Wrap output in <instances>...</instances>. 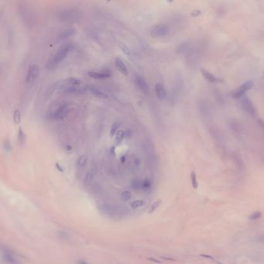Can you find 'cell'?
I'll use <instances>...</instances> for the list:
<instances>
[{"label": "cell", "mask_w": 264, "mask_h": 264, "mask_svg": "<svg viewBox=\"0 0 264 264\" xmlns=\"http://www.w3.org/2000/svg\"><path fill=\"white\" fill-rule=\"evenodd\" d=\"M144 205H145V201H143V200L139 199V200H136V201H133L131 204H130L129 206L132 209H138V208L143 207Z\"/></svg>", "instance_id": "18"}, {"label": "cell", "mask_w": 264, "mask_h": 264, "mask_svg": "<svg viewBox=\"0 0 264 264\" xmlns=\"http://www.w3.org/2000/svg\"><path fill=\"white\" fill-rule=\"evenodd\" d=\"M66 148H67V150H72V147L70 146H67Z\"/></svg>", "instance_id": "32"}, {"label": "cell", "mask_w": 264, "mask_h": 264, "mask_svg": "<svg viewBox=\"0 0 264 264\" xmlns=\"http://www.w3.org/2000/svg\"><path fill=\"white\" fill-rule=\"evenodd\" d=\"M262 216V213L260 211H255V212L252 213L250 216H249V219L252 220V221H255V220L260 219Z\"/></svg>", "instance_id": "29"}, {"label": "cell", "mask_w": 264, "mask_h": 264, "mask_svg": "<svg viewBox=\"0 0 264 264\" xmlns=\"http://www.w3.org/2000/svg\"><path fill=\"white\" fill-rule=\"evenodd\" d=\"M72 47L73 45L71 43H65V44L60 47L56 51V53L53 55V57L47 61L46 64V68L47 69L51 70L56 68L66 58L68 53L71 50Z\"/></svg>", "instance_id": "1"}, {"label": "cell", "mask_w": 264, "mask_h": 264, "mask_svg": "<svg viewBox=\"0 0 264 264\" xmlns=\"http://www.w3.org/2000/svg\"><path fill=\"white\" fill-rule=\"evenodd\" d=\"M155 91L156 96L160 101L164 100L167 98V91H166L164 85L161 83H157L155 86Z\"/></svg>", "instance_id": "12"}, {"label": "cell", "mask_w": 264, "mask_h": 264, "mask_svg": "<svg viewBox=\"0 0 264 264\" xmlns=\"http://www.w3.org/2000/svg\"><path fill=\"white\" fill-rule=\"evenodd\" d=\"M120 48L122 49V50H123V51L124 52V53L126 55H129L130 54L129 49L128 48V47L125 46V44H123V43H122V44H120Z\"/></svg>", "instance_id": "30"}, {"label": "cell", "mask_w": 264, "mask_h": 264, "mask_svg": "<svg viewBox=\"0 0 264 264\" xmlns=\"http://www.w3.org/2000/svg\"><path fill=\"white\" fill-rule=\"evenodd\" d=\"M201 72L202 76L205 78V80L208 81L210 83H215V84H217V83H221L223 81L222 79L221 78L216 77L215 74H213L212 73H211L210 71H207V70L202 68L201 70Z\"/></svg>", "instance_id": "9"}, {"label": "cell", "mask_w": 264, "mask_h": 264, "mask_svg": "<svg viewBox=\"0 0 264 264\" xmlns=\"http://www.w3.org/2000/svg\"><path fill=\"white\" fill-rule=\"evenodd\" d=\"M93 177H94V175L92 172L87 173V174H85V176H84V180H83L84 185H85V186H89V185H90L91 184H92V180H93Z\"/></svg>", "instance_id": "20"}, {"label": "cell", "mask_w": 264, "mask_h": 264, "mask_svg": "<svg viewBox=\"0 0 264 264\" xmlns=\"http://www.w3.org/2000/svg\"><path fill=\"white\" fill-rule=\"evenodd\" d=\"M86 91V88L84 87H80L78 86H67L66 89H65L64 92L66 93L69 94H80V93H84Z\"/></svg>", "instance_id": "15"}, {"label": "cell", "mask_w": 264, "mask_h": 264, "mask_svg": "<svg viewBox=\"0 0 264 264\" xmlns=\"http://www.w3.org/2000/svg\"><path fill=\"white\" fill-rule=\"evenodd\" d=\"M88 74L90 78H94V79H105L111 76V73L109 71H89Z\"/></svg>", "instance_id": "10"}, {"label": "cell", "mask_w": 264, "mask_h": 264, "mask_svg": "<svg viewBox=\"0 0 264 264\" xmlns=\"http://www.w3.org/2000/svg\"><path fill=\"white\" fill-rule=\"evenodd\" d=\"M77 263H78V264H89V263H87V262L84 261V260H78Z\"/></svg>", "instance_id": "31"}, {"label": "cell", "mask_w": 264, "mask_h": 264, "mask_svg": "<svg viewBox=\"0 0 264 264\" xmlns=\"http://www.w3.org/2000/svg\"><path fill=\"white\" fill-rule=\"evenodd\" d=\"M67 109H68V105H67L66 103L61 105L58 107V109L55 110L54 112H53V113L52 114V118H53V119L57 120L61 119L63 118L65 114H66Z\"/></svg>", "instance_id": "11"}, {"label": "cell", "mask_w": 264, "mask_h": 264, "mask_svg": "<svg viewBox=\"0 0 264 264\" xmlns=\"http://www.w3.org/2000/svg\"><path fill=\"white\" fill-rule=\"evenodd\" d=\"M2 257L6 264H19V261L7 247H2Z\"/></svg>", "instance_id": "6"}, {"label": "cell", "mask_w": 264, "mask_h": 264, "mask_svg": "<svg viewBox=\"0 0 264 264\" xmlns=\"http://www.w3.org/2000/svg\"><path fill=\"white\" fill-rule=\"evenodd\" d=\"M115 141H116L118 143H122V141H123L125 138V132L123 131V130L119 129L118 132H117L116 134H115Z\"/></svg>", "instance_id": "24"}, {"label": "cell", "mask_w": 264, "mask_h": 264, "mask_svg": "<svg viewBox=\"0 0 264 264\" xmlns=\"http://www.w3.org/2000/svg\"><path fill=\"white\" fill-rule=\"evenodd\" d=\"M13 121L15 124H19L21 121V113L20 111L16 109L13 113Z\"/></svg>", "instance_id": "28"}, {"label": "cell", "mask_w": 264, "mask_h": 264, "mask_svg": "<svg viewBox=\"0 0 264 264\" xmlns=\"http://www.w3.org/2000/svg\"><path fill=\"white\" fill-rule=\"evenodd\" d=\"M60 20L66 23H74L78 19V13L74 9H63L59 13Z\"/></svg>", "instance_id": "2"}, {"label": "cell", "mask_w": 264, "mask_h": 264, "mask_svg": "<svg viewBox=\"0 0 264 264\" xmlns=\"http://www.w3.org/2000/svg\"><path fill=\"white\" fill-rule=\"evenodd\" d=\"M89 90L90 91L91 93L92 94H94L95 97L97 98H99V99H107L108 98V94H105V92H102L101 89H98V88H96L95 86H89Z\"/></svg>", "instance_id": "14"}, {"label": "cell", "mask_w": 264, "mask_h": 264, "mask_svg": "<svg viewBox=\"0 0 264 264\" xmlns=\"http://www.w3.org/2000/svg\"><path fill=\"white\" fill-rule=\"evenodd\" d=\"M135 81H136V84L137 85V87L140 89V91H142L143 92H144L145 94H148L150 92V87L149 84H147L146 81L145 80V78L142 76L137 75L136 76V79H135Z\"/></svg>", "instance_id": "8"}, {"label": "cell", "mask_w": 264, "mask_h": 264, "mask_svg": "<svg viewBox=\"0 0 264 264\" xmlns=\"http://www.w3.org/2000/svg\"><path fill=\"white\" fill-rule=\"evenodd\" d=\"M153 186V182L150 179L146 178L144 180H142V187L141 189L144 192H148L151 188H152Z\"/></svg>", "instance_id": "17"}, {"label": "cell", "mask_w": 264, "mask_h": 264, "mask_svg": "<svg viewBox=\"0 0 264 264\" xmlns=\"http://www.w3.org/2000/svg\"><path fill=\"white\" fill-rule=\"evenodd\" d=\"M132 198V193L129 190H124L123 193L121 194V199L123 201L126 202L129 201Z\"/></svg>", "instance_id": "27"}, {"label": "cell", "mask_w": 264, "mask_h": 264, "mask_svg": "<svg viewBox=\"0 0 264 264\" xmlns=\"http://www.w3.org/2000/svg\"><path fill=\"white\" fill-rule=\"evenodd\" d=\"M252 87H253V81H247L246 82L243 83L242 85L239 86V88L237 90H236L233 92V98H235V99H240L241 98L245 96L246 93L248 91L250 90V89H252Z\"/></svg>", "instance_id": "5"}, {"label": "cell", "mask_w": 264, "mask_h": 264, "mask_svg": "<svg viewBox=\"0 0 264 264\" xmlns=\"http://www.w3.org/2000/svg\"><path fill=\"white\" fill-rule=\"evenodd\" d=\"M74 33H75V29L74 28H69L67 29V30H63L62 33H60V35L58 36V40H63L65 39L68 38V37H71L72 35H74Z\"/></svg>", "instance_id": "16"}, {"label": "cell", "mask_w": 264, "mask_h": 264, "mask_svg": "<svg viewBox=\"0 0 264 264\" xmlns=\"http://www.w3.org/2000/svg\"><path fill=\"white\" fill-rule=\"evenodd\" d=\"M170 32V29L166 24L160 23L156 25L154 28L151 30L150 35L154 38H163L167 37Z\"/></svg>", "instance_id": "3"}, {"label": "cell", "mask_w": 264, "mask_h": 264, "mask_svg": "<svg viewBox=\"0 0 264 264\" xmlns=\"http://www.w3.org/2000/svg\"><path fill=\"white\" fill-rule=\"evenodd\" d=\"M160 204H161V200H156L155 202H154V203L150 205V207L149 208V210H148V213L151 214V213L154 212V211L157 209L158 207L160 205Z\"/></svg>", "instance_id": "25"}, {"label": "cell", "mask_w": 264, "mask_h": 264, "mask_svg": "<svg viewBox=\"0 0 264 264\" xmlns=\"http://www.w3.org/2000/svg\"><path fill=\"white\" fill-rule=\"evenodd\" d=\"M131 187L134 190H140V189H141L142 187V180L139 178L133 179L131 181Z\"/></svg>", "instance_id": "22"}, {"label": "cell", "mask_w": 264, "mask_h": 264, "mask_svg": "<svg viewBox=\"0 0 264 264\" xmlns=\"http://www.w3.org/2000/svg\"><path fill=\"white\" fill-rule=\"evenodd\" d=\"M115 67L117 68V69L119 71V72L121 73V74H123V75H125V76L128 75L129 74L128 68H127L126 65L125 64V63L123 62V60H122L121 58H115Z\"/></svg>", "instance_id": "13"}, {"label": "cell", "mask_w": 264, "mask_h": 264, "mask_svg": "<svg viewBox=\"0 0 264 264\" xmlns=\"http://www.w3.org/2000/svg\"><path fill=\"white\" fill-rule=\"evenodd\" d=\"M18 141H19V143H20L21 145L24 144V143H25L26 141L25 134H24L23 131L21 127L19 129V132H18Z\"/></svg>", "instance_id": "26"}, {"label": "cell", "mask_w": 264, "mask_h": 264, "mask_svg": "<svg viewBox=\"0 0 264 264\" xmlns=\"http://www.w3.org/2000/svg\"><path fill=\"white\" fill-rule=\"evenodd\" d=\"M88 162V156L86 155H82L78 158L77 161H76V164H77V166L79 167H83L86 165Z\"/></svg>", "instance_id": "19"}, {"label": "cell", "mask_w": 264, "mask_h": 264, "mask_svg": "<svg viewBox=\"0 0 264 264\" xmlns=\"http://www.w3.org/2000/svg\"><path fill=\"white\" fill-rule=\"evenodd\" d=\"M190 180H191L192 187L194 189H197L198 187V179H197V175L195 171H192L190 174Z\"/></svg>", "instance_id": "23"}, {"label": "cell", "mask_w": 264, "mask_h": 264, "mask_svg": "<svg viewBox=\"0 0 264 264\" xmlns=\"http://www.w3.org/2000/svg\"><path fill=\"white\" fill-rule=\"evenodd\" d=\"M239 101H240L241 108L243 109L244 111H246L250 115L255 117L256 115V108L254 107L253 104H252V101L249 99V98L245 95L242 98H241Z\"/></svg>", "instance_id": "4"}, {"label": "cell", "mask_w": 264, "mask_h": 264, "mask_svg": "<svg viewBox=\"0 0 264 264\" xmlns=\"http://www.w3.org/2000/svg\"><path fill=\"white\" fill-rule=\"evenodd\" d=\"M120 125H121V123L119 122H115L111 127V131H110V135L111 136H113L116 134L117 132L119 131V129Z\"/></svg>", "instance_id": "21"}, {"label": "cell", "mask_w": 264, "mask_h": 264, "mask_svg": "<svg viewBox=\"0 0 264 264\" xmlns=\"http://www.w3.org/2000/svg\"><path fill=\"white\" fill-rule=\"evenodd\" d=\"M40 74V68L37 64H31L27 71V77H26V82L31 83L36 81Z\"/></svg>", "instance_id": "7"}]
</instances>
